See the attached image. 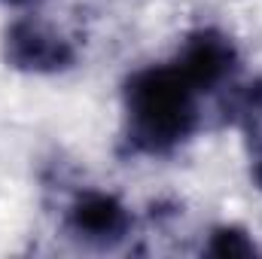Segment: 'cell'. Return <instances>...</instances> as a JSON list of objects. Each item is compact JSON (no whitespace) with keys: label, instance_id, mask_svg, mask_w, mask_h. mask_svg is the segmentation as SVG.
Masks as SVG:
<instances>
[{"label":"cell","instance_id":"cell-1","mask_svg":"<svg viewBox=\"0 0 262 259\" xmlns=\"http://www.w3.org/2000/svg\"><path fill=\"white\" fill-rule=\"evenodd\" d=\"M201 92L174 61L134 70L122 85V140L134 156H168L201 125Z\"/></svg>","mask_w":262,"mask_h":259},{"label":"cell","instance_id":"cell-2","mask_svg":"<svg viewBox=\"0 0 262 259\" xmlns=\"http://www.w3.org/2000/svg\"><path fill=\"white\" fill-rule=\"evenodd\" d=\"M0 55L9 70L28 73V76H58L73 70L79 61L76 43L49 25L46 18L28 12L15 15L0 37Z\"/></svg>","mask_w":262,"mask_h":259},{"label":"cell","instance_id":"cell-3","mask_svg":"<svg viewBox=\"0 0 262 259\" xmlns=\"http://www.w3.org/2000/svg\"><path fill=\"white\" fill-rule=\"evenodd\" d=\"M134 229L131 207L113 192L104 189H82L73 195L64 210V232L92 250H113L119 247Z\"/></svg>","mask_w":262,"mask_h":259},{"label":"cell","instance_id":"cell-4","mask_svg":"<svg viewBox=\"0 0 262 259\" xmlns=\"http://www.w3.org/2000/svg\"><path fill=\"white\" fill-rule=\"evenodd\" d=\"M171 61L201 95H210V92L229 89L235 82V76L241 70V52L226 31L198 28L192 34H186V40L180 43V49Z\"/></svg>","mask_w":262,"mask_h":259},{"label":"cell","instance_id":"cell-5","mask_svg":"<svg viewBox=\"0 0 262 259\" xmlns=\"http://www.w3.org/2000/svg\"><path fill=\"white\" fill-rule=\"evenodd\" d=\"M207 256H220V259H235V256H256L259 244L256 238L241 229V226H216L204 244Z\"/></svg>","mask_w":262,"mask_h":259},{"label":"cell","instance_id":"cell-6","mask_svg":"<svg viewBox=\"0 0 262 259\" xmlns=\"http://www.w3.org/2000/svg\"><path fill=\"white\" fill-rule=\"evenodd\" d=\"M3 6H12V9H34V6H40L43 0H0Z\"/></svg>","mask_w":262,"mask_h":259}]
</instances>
